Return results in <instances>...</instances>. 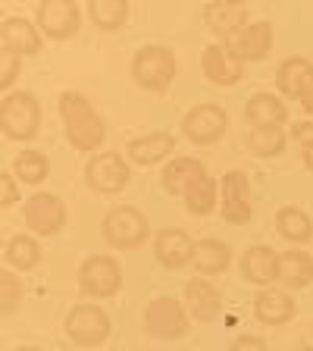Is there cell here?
Listing matches in <instances>:
<instances>
[{"mask_svg":"<svg viewBox=\"0 0 313 351\" xmlns=\"http://www.w3.org/2000/svg\"><path fill=\"white\" fill-rule=\"evenodd\" d=\"M57 113L63 119V132L69 147L79 154H101L107 141V123L97 113V107L82 91H63L57 97Z\"/></svg>","mask_w":313,"mask_h":351,"instance_id":"1","label":"cell"},{"mask_svg":"<svg viewBox=\"0 0 313 351\" xmlns=\"http://www.w3.org/2000/svg\"><path fill=\"white\" fill-rule=\"evenodd\" d=\"M129 73L138 88L151 91V95H163L179 75V60H175L173 47H166V44H145L132 57Z\"/></svg>","mask_w":313,"mask_h":351,"instance_id":"2","label":"cell"},{"mask_svg":"<svg viewBox=\"0 0 313 351\" xmlns=\"http://www.w3.org/2000/svg\"><path fill=\"white\" fill-rule=\"evenodd\" d=\"M0 129L10 141L29 145L41 132V101L32 91H10L0 101Z\"/></svg>","mask_w":313,"mask_h":351,"instance_id":"3","label":"cell"},{"mask_svg":"<svg viewBox=\"0 0 313 351\" xmlns=\"http://www.w3.org/2000/svg\"><path fill=\"white\" fill-rule=\"evenodd\" d=\"M101 235L113 251H138L151 239V223L147 217L132 204L110 207L101 219Z\"/></svg>","mask_w":313,"mask_h":351,"instance_id":"4","label":"cell"},{"mask_svg":"<svg viewBox=\"0 0 313 351\" xmlns=\"http://www.w3.org/2000/svg\"><path fill=\"white\" fill-rule=\"evenodd\" d=\"M63 332L66 339L75 345V348L85 351H97L113 332V323H110L107 311L95 301H85V304L69 307V314L63 320Z\"/></svg>","mask_w":313,"mask_h":351,"instance_id":"5","label":"cell"},{"mask_svg":"<svg viewBox=\"0 0 313 351\" xmlns=\"http://www.w3.org/2000/svg\"><path fill=\"white\" fill-rule=\"evenodd\" d=\"M75 279H79V292L88 301H110L123 289V267L110 254H91L79 263Z\"/></svg>","mask_w":313,"mask_h":351,"instance_id":"6","label":"cell"},{"mask_svg":"<svg viewBox=\"0 0 313 351\" xmlns=\"http://www.w3.org/2000/svg\"><path fill=\"white\" fill-rule=\"evenodd\" d=\"M141 326L151 339H163V342H175L182 339L191 326V314L185 301L173 298V295H157L151 304L145 307V317H141Z\"/></svg>","mask_w":313,"mask_h":351,"instance_id":"7","label":"cell"},{"mask_svg":"<svg viewBox=\"0 0 313 351\" xmlns=\"http://www.w3.org/2000/svg\"><path fill=\"white\" fill-rule=\"evenodd\" d=\"M85 182L97 195H119L132 182V163L119 151H101L88 157L85 163Z\"/></svg>","mask_w":313,"mask_h":351,"instance_id":"8","label":"cell"},{"mask_svg":"<svg viewBox=\"0 0 313 351\" xmlns=\"http://www.w3.org/2000/svg\"><path fill=\"white\" fill-rule=\"evenodd\" d=\"M22 219H25V229H32V235L51 239L60 229H66L69 210H66L60 195H53V191H35V195L22 204Z\"/></svg>","mask_w":313,"mask_h":351,"instance_id":"9","label":"cell"},{"mask_svg":"<svg viewBox=\"0 0 313 351\" xmlns=\"http://www.w3.org/2000/svg\"><path fill=\"white\" fill-rule=\"evenodd\" d=\"M229 129V113L219 104H195L182 117V135L197 147L216 145Z\"/></svg>","mask_w":313,"mask_h":351,"instance_id":"10","label":"cell"},{"mask_svg":"<svg viewBox=\"0 0 313 351\" xmlns=\"http://www.w3.org/2000/svg\"><path fill=\"white\" fill-rule=\"evenodd\" d=\"M35 25L51 41H69L82 32V10L73 0H44L35 10Z\"/></svg>","mask_w":313,"mask_h":351,"instance_id":"11","label":"cell"},{"mask_svg":"<svg viewBox=\"0 0 313 351\" xmlns=\"http://www.w3.org/2000/svg\"><path fill=\"white\" fill-rule=\"evenodd\" d=\"M251 182L241 169H229L219 179V217L226 219L229 226H245L251 223Z\"/></svg>","mask_w":313,"mask_h":351,"instance_id":"12","label":"cell"},{"mask_svg":"<svg viewBox=\"0 0 313 351\" xmlns=\"http://www.w3.org/2000/svg\"><path fill=\"white\" fill-rule=\"evenodd\" d=\"M273 25L266 19H257V22H248L241 32H235L232 38H226V47L241 60V63H260V60L270 57L273 51Z\"/></svg>","mask_w":313,"mask_h":351,"instance_id":"13","label":"cell"},{"mask_svg":"<svg viewBox=\"0 0 313 351\" xmlns=\"http://www.w3.org/2000/svg\"><path fill=\"white\" fill-rule=\"evenodd\" d=\"M153 257L163 270H185L195 261V239L179 226H166L153 235Z\"/></svg>","mask_w":313,"mask_h":351,"instance_id":"14","label":"cell"},{"mask_svg":"<svg viewBox=\"0 0 313 351\" xmlns=\"http://www.w3.org/2000/svg\"><path fill=\"white\" fill-rule=\"evenodd\" d=\"M201 73L210 85L235 88L245 79V63L229 51L226 44H207L204 53H201Z\"/></svg>","mask_w":313,"mask_h":351,"instance_id":"15","label":"cell"},{"mask_svg":"<svg viewBox=\"0 0 313 351\" xmlns=\"http://www.w3.org/2000/svg\"><path fill=\"white\" fill-rule=\"evenodd\" d=\"M0 44L3 51L16 53V57H38L44 51V35L35 22L22 19V16H7L0 25Z\"/></svg>","mask_w":313,"mask_h":351,"instance_id":"16","label":"cell"},{"mask_svg":"<svg viewBox=\"0 0 313 351\" xmlns=\"http://www.w3.org/2000/svg\"><path fill=\"white\" fill-rule=\"evenodd\" d=\"M295 314H298V304H295L292 292L288 289H257L254 295V317L257 323L263 326H285V323H292Z\"/></svg>","mask_w":313,"mask_h":351,"instance_id":"17","label":"cell"},{"mask_svg":"<svg viewBox=\"0 0 313 351\" xmlns=\"http://www.w3.org/2000/svg\"><path fill=\"white\" fill-rule=\"evenodd\" d=\"M241 279L257 289H270L273 282H279V251H273L270 245H251L241 254Z\"/></svg>","mask_w":313,"mask_h":351,"instance_id":"18","label":"cell"},{"mask_svg":"<svg viewBox=\"0 0 313 351\" xmlns=\"http://www.w3.org/2000/svg\"><path fill=\"white\" fill-rule=\"evenodd\" d=\"M175 154V138L169 132H147V135H138L125 145V157L135 167H157V163H169Z\"/></svg>","mask_w":313,"mask_h":351,"instance_id":"19","label":"cell"},{"mask_svg":"<svg viewBox=\"0 0 313 351\" xmlns=\"http://www.w3.org/2000/svg\"><path fill=\"white\" fill-rule=\"evenodd\" d=\"M185 307H188L191 320L197 323H213L223 314V295L207 276L188 279L185 282Z\"/></svg>","mask_w":313,"mask_h":351,"instance_id":"20","label":"cell"},{"mask_svg":"<svg viewBox=\"0 0 313 351\" xmlns=\"http://www.w3.org/2000/svg\"><path fill=\"white\" fill-rule=\"evenodd\" d=\"M204 22L210 25V32H216L223 41L232 38L235 32H241L251 22V10L241 0H216L204 7Z\"/></svg>","mask_w":313,"mask_h":351,"instance_id":"21","label":"cell"},{"mask_svg":"<svg viewBox=\"0 0 313 351\" xmlns=\"http://www.w3.org/2000/svg\"><path fill=\"white\" fill-rule=\"evenodd\" d=\"M204 173L207 169L197 157H173L160 173V189L166 191L169 197H185V191H188Z\"/></svg>","mask_w":313,"mask_h":351,"instance_id":"22","label":"cell"},{"mask_svg":"<svg viewBox=\"0 0 313 351\" xmlns=\"http://www.w3.org/2000/svg\"><path fill=\"white\" fill-rule=\"evenodd\" d=\"M245 119L251 129H263V125H285L288 123V107L279 95L270 91H257L245 104Z\"/></svg>","mask_w":313,"mask_h":351,"instance_id":"23","label":"cell"},{"mask_svg":"<svg viewBox=\"0 0 313 351\" xmlns=\"http://www.w3.org/2000/svg\"><path fill=\"white\" fill-rule=\"evenodd\" d=\"M279 282L288 292H301L313 282V257L304 248L279 251Z\"/></svg>","mask_w":313,"mask_h":351,"instance_id":"24","label":"cell"},{"mask_svg":"<svg viewBox=\"0 0 313 351\" xmlns=\"http://www.w3.org/2000/svg\"><path fill=\"white\" fill-rule=\"evenodd\" d=\"M313 75V63L307 57H285L282 63L276 66V91L279 97H288V101H298L301 91L307 88Z\"/></svg>","mask_w":313,"mask_h":351,"instance_id":"25","label":"cell"},{"mask_svg":"<svg viewBox=\"0 0 313 351\" xmlns=\"http://www.w3.org/2000/svg\"><path fill=\"white\" fill-rule=\"evenodd\" d=\"M41 257H44L41 241L32 232H16V235H10L7 245H3V261H7V267L16 273L35 270L38 263H41Z\"/></svg>","mask_w":313,"mask_h":351,"instance_id":"26","label":"cell"},{"mask_svg":"<svg viewBox=\"0 0 313 351\" xmlns=\"http://www.w3.org/2000/svg\"><path fill=\"white\" fill-rule=\"evenodd\" d=\"M276 232L282 235L292 248H301L307 241H313V219L304 207L285 204L276 210Z\"/></svg>","mask_w":313,"mask_h":351,"instance_id":"27","label":"cell"},{"mask_svg":"<svg viewBox=\"0 0 313 351\" xmlns=\"http://www.w3.org/2000/svg\"><path fill=\"white\" fill-rule=\"evenodd\" d=\"M195 270L201 276H219L232 263V248L219 239H197L195 241Z\"/></svg>","mask_w":313,"mask_h":351,"instance_id":"28","label":"cell"},{"mask_svg":"<svg viewBox=\"0 0 313 351\" xmlns=\"http://www.w3.org/2000/svg\"><path fill=\"white\" fill-rule=\"evenodd\" d=\"M248 151L260 160H273V157H282L285 147H288V132L282 125H263V129H251L248 138H245Z\"/></svg>","mask_w":313,"mask_h":351,"instance_id":"29","label":"cell"},{"mask_svg":"<svg viewBox=\"0 0 313 351\" xmlns=\"http://www.w3.org/2000/svg\"><path fill=\"white\" fill-rule=\"evenodd\" d=\"M182 201H185V210H188L191 217H210L219 204V182L210 173H204L188 191H185Z\"/></svg>","mask_w":313,"mask_h":351,"instance_id":"30","label":"cell"},{"mask_svg":"<svg viewBox=\"0 0 313 351\" xmlns=\"http://www.w3.org/2000/svg\"><path fill=\"white\" fill-rule=\"evenodd\" d=\"M88 16L95 22V29L119 32V29H125V22H129L132 7L125 0H95V3H88Z\"/></svg>","mask_w":313,"mask_h":351,"instance_id":"31","label":"cell"},{"mask_svg":"<svg viewBox=\"0 0 313 351\" xmlns=\"http://www.w3.org/2000/svg\"><path fill=\"white\" fill-rule=\"evenodd\" d=\"M13 173L19 182L25 185H41L47 176H51V160L44 151H35V147H25V151L16 154L13 160Z\"/></svg>","mask_w":313,"mask_h":351,"instance_id":"32","label":"cell"},{"mask_svg":"<svg viewBox=\"0 0 313 351\" xmlns=\"http://www.w3.org/2000/svg\"><path fill=\"white\" fill-rule=\"evenodd\" d=\"M19 304H22V279L19 273L7 267L0 273V311H3V317H13Z\"/></svg>","mask_w":313,"mask_h":351,"instance_id":"33","label":"cell"},{"mask_svg":"<svg viewBox=\"0 0 313 351\" xmlns=\"http://www.w3.org/2000/svg\"><path fill=\"white\" fill-rule=\"evenodd\" d=\"M22 75V57H16V53L3 51L0 53V85H3V91H13L16 79Z\"/></svg>","mask_w":313,"mask_h":351,"instance_id":"34","label":"cell"},{"mask_svg":"<svg viewBox=\"0 0 313 351\" xmlns=\"http://www.w3.org/2000/svg\"><path fill=\"white\" fill-rule=\"evenodd\" d=\"M16 204H19V179L16 173H0V207L10 210Z\"/></svg>","mask_w":313,"mask_h":351,"instance_id":"35","label":"cell"},{"mask_svg":"<svg viewBox=\"0 0 313 351\" xmlns=\"http://www.w3.org/2000/svg\"><path fill=\"white\" fill-rule=\"evenodd\" d=\"M226 351H270V345H266V339L263 336H254V332H245V336H238L232 345H229Z\"/></svg>","mask_w":313,"mask_h":351,"instance_id":"36","label":"cell"},{"mask_svg":"<svg viewBox=\"0 0 313 351\" xmlns=\"http://www.w3.org/2000/svg\"><path fill=\"white\" fill-rule=\"evenodd\" d=\"M292 138L301 145V151L313 145V123H310V119H304V123H295V125H292Z\"/></svg>","mask_w":313,"mask_h":351,"instance_id":"37","label":"cell"},{"mask_svg":"<svg viewBox=\"0 0 313 351\" xmlns=\"http://www.w3.org/2000/svg\"><path fill=\"white\" fill-rule=\"evenodd\" d=\"M298 104H301V110H304L307 117H313V75H310V82H307V88L301 91Z\"/></svg>","mask_w":313,"mask_h":351,"instance_id":"38","label":"cell"},{"mask_svg":"<svg viewBox=\"0 0 313 351\" xmlns=\"http://www.w3.org/2000/svg\"><path fill=\"white\" fill-rule=\"evenodd\" d=\"M301 160H304V167H307V169H310V173H313V145L301 151Z\"/></svg>","mask_w":313,"mask_h":351,"instance_id":"39","label":"cell"},{"mask_svg":"<svg viewBox=\"0 0 313 351\" xmlns=\"http://www.w3.org/2000/svg\"><path fill=\"white\" fill-rule=\"evenodd\" d=\"M13 351H41V348H35V345H19V348H13Z\"/></svg>","mask_w":313,"mask_h":351,"instance_id":"40","label":"cell"},{"mask_svg":"<svg viewBox=\"0 0 313 351\" xmlns=\"http://www.w3.org/2000/svg\"><path fill=\"white\" fill-rule=\"evenodd\" d=\"M298 351H313V345H304V348H298Z\"/></svg>","mask_w":313,"mask_h":351,"instance_id":"41","label":"cell"}]
</instances>
